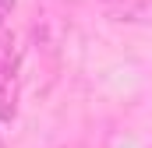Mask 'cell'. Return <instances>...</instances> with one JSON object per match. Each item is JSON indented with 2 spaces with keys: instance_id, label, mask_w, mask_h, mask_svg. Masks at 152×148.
<instances>
[{
  "instance_id": "obj_1",
  "label": "cell",
  "mask_w": 152,
  "mask_h": 148,
  "mask_svg": "<svg viewBox=\"0 0 152 148\" xmlns=\"http://www.w3.org/2000/svg\"><path fill=\"white\" fill-rule=\"evenodd\" d=\"M18 113V46L11 32H0V120Z\"/></svg>"
},
{
  "instance_id": "obj_2",
  "label": "cell",
  "mask_w": 152,
  "mask_h": 148,
  "mask_svg": "<svg viewBox=\"0 0 152 148\" xmlns=\"http://www.w3.org/2000/svg\"><path fill=\"white\" fill-rule=\"evenodd\" d=\"M103 14L120 25H149L152 0H103Z\"/></svg>"
},
{
  "instance_id": "obj_3",
  "label": "cell",
  "mask_w": 152,
  "mask_h": 148,
  "mask_svg": "<svg viewBox=\"0 0 152 148\" xmlns=\"http://www.w3.org/2000/svg\"><path fill=\"white\" fill-rule=\"evenodd\" d=\"M11 11H14V0H0V25L11 18Z\"/></svg>"
},
{
  "instance_id": "obj_4",
  "label": "cell",
  "mask_w": 152,
  "mask_h": 148,
  "mask_svg": "<svg viewBox=\"0 0 152 148\" xmlns=\"http://www.w3.org/2000/svg\"><path fill=\"white\" fill-rule=\"evenodd\" d=\"M0 148H4V138H0Z\"/></svg>"
}]
</instances>
